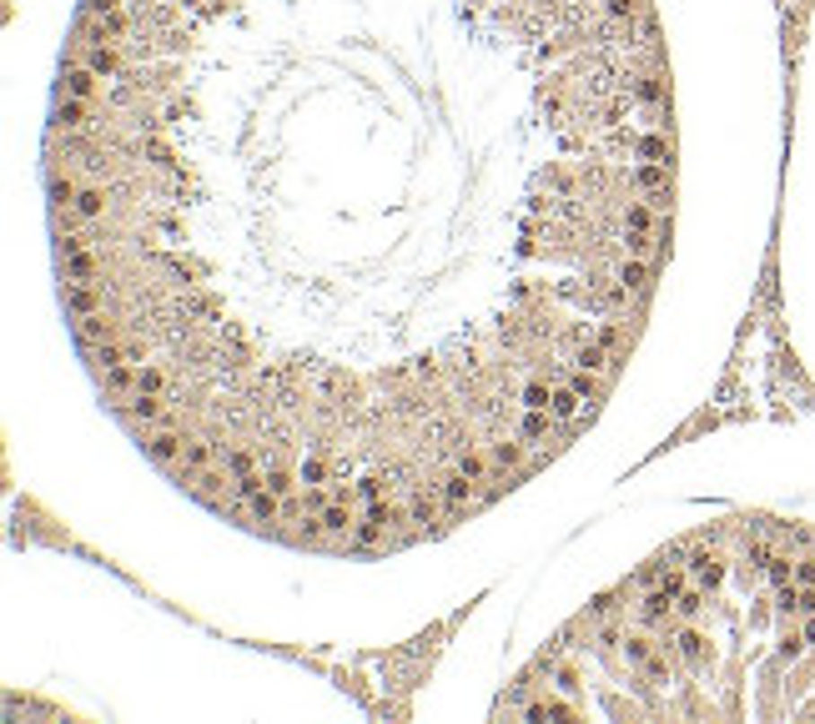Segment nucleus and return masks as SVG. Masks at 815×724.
<instances>
[{
    "mask_svg": "<svg viewBox=\"0 0 815 724\" xmlns=\"http://www.w3.org/2000/svg\"><path fill=\"white\" fill-rule=\"evenodd\" d=\"M513 714L815 720V528L710 523L559 634Z\"/></svg>",
    "mask_w": 815,
    "mask_h": 724,
    "instance_id": "f03ea898",
    "label": "nucleus"
},
{
    "mask_svg": "<svg viewBox=\"0 0 815 724\" xmlns=\"http://www.w3.org/2000/svg\"><path fill=\"white\" fill-rule=\"evenodd\" d=\"M66 327L212 519L434 544L609 413L679 257L654 0H81L40 141Z\"/></svg>",
    "mask_w": 815,
    "mask_h": 724,
    "instance_id": "f257e3e1",
    "label": "nucleus"
}]
</instances>
